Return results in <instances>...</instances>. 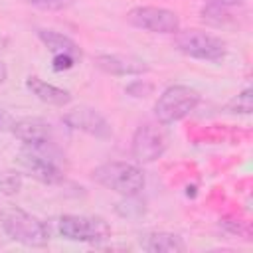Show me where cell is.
<instances>
[{
	"label": "cell",
	"instance_id": "cell-2",
	"mask_svg": "<svg viewBox=\"0 0 253 253\" xmlns=\"http://www.w3.org/2000/svg\"><path fill=\"white\" fill-rule=\"evenodd\" d=\"M91 178L99 186H103L111 192H117L125 198L138 196L146 184V178H144V172L140 170V166L130 164V162H121V160L99 164L97 168H93Z\"/></svg>",
	"mask_w": 253,
	"mask_h": 253
},
{
	"label": "cell",
	"instance_id": "cell-1",
	"mask_svg": "<svg viewBox=\"0 0 253 253\" xmlns=\"http://www.w3.org/2000/svg\"><path fill=\"white\" fill-rule=\"evenodd\" d=\"M0 225L2 231L16 243L24 247H45L49 243V229L47 225L28 213L18 206H6L0 211Z\"/></svg>",
	"mask_w": 253,
	"mask_h": 253
},
{
	"label": "cell",
	"instance_id": "cell-12",
	"mask_svg": "<svg viewBox=\"0 0 253 253\" xmlns=\"http://www.w3.org/2000/svg\"><path fill=\"white\" fill-rule=\"evenodd\" d=\"M26 89L36 97L40 99L42 103L45 105H51V107H65L71 103V93L67 89H61V87H55L43 79H40L38 75H30L26 79Z\"/></svg>",
	"mask_w": 253,
	"mask_h": 253
},
{
	"label": "cell",
	"instance_id": "cell-14",
	"mask_svg": "<svg viewBox=\"0 0 253 253\" xmlns=\"http://www.w3.org/2000/svg\"><path fill=\"white\" fill-rule=\"evenodd\" d=\"M36 36L47 47V51H51L53 55L67 53V55H73L77 61L81 59V49L69 36H65L61 32H55V30H47V28H38Z\"/></svg>",
	"mask_w": 253,
	"mask_h": 253
},
{
	"label": "cell",
	"instance_id": "cell-7",
	"mask_svg": "<svg viewBox=\"0 0 253 253\" xmlns=\"http://www.w3.org/2000/svg\"><path fill=\"white\" fill-rule=\"evenodd\" d=\"M126 22L150 34H176L180 30L178 14L160 6H134L126 12Z\"/></svg>",
	"mask_w": 253,
	"mask_h": 253
},
{
	"label": "cell",
	"instance_id": "cell-5",
	"mask_svg": "<svg viewBox=\"0 0 253 253\" xmlns=\"http://www.w3.org/2000/svg\"><path fill=\"white\" fill-rule=\"evenodd\" d=\"M51 148L53 146H47V148L24 146L16 156L18 170L42 184H59L63 180V170L53 158Z\"/></svg>",
	"mask_w": 253,
	"mask_h": 253
},
{
	"label": "cell",
	"instance_id": "cell-16",
	"mask_svg": "<svg viewBox=\"0 0 253 253\" xmlns=\"http://www.w3.org/2000/svg\"><path fill=\"white\" fill-rule=\"evenodd\" d=\"M22 188V172L16 170H4L0 172V194L4 196H16Z\"/></svg>",
	"mask_w": 253,
	"mask_h": 253
},
{
	"label": "cell",
	"instance_id": "cell-10",
	"mask_svg": "<svg viewBox=\"0 0 253 253\" xmlns=\"http://www.w3.org/2000/svg\"><path fill=\"white\" fill-rule=\"evenodd\" d=\"M63 123L79 132H85L95 138H109L113 134V128L109 121L93 107H75L63 115Z\"/></svg>",
	"mask_w": 253,
	"mask_h": 253
},
{
	"label": "cell",
	"instance_id": "cell-3",
	"mask_svg": "<svg viewBox=\"0 0 253 253\" xmlns=\"http://www.w3.org/2000/svg\"><path fill=\"white\" fill-rule=\"evenodd\" d=\"M200 103V93L188 85L166 87L154 103V117L160 125H172L186 119Z\"/></svg>",
	"mask_w": 253,
	"mask_h": 253
},
{
	"label": "cell",
	"instance_id": "cell-13",
	"mask_svg": "<svg viewBox=\"0 0 253 253\" xmlns=\"http://www.w3.org/2000/svg\"><path fill=\"white\" fill-rule=\"evenodd\" d=\"M140 247L148 253H182L186 243L180 235L168 231H150L140 237Z\"/></svg>",
	"mask_w": 253,
	"mask_h": 253
},
{
	"label": "cell",
	"instance_id": "cell-6",
	"mask_svg": "<svg viewBox=\"0 0 253 253\" xmlns=\"http://www.w3.org/2000/svg\"><path fill=\"white\" fill-rule=\"evenodd\" d=\"M174 43L184 55L204 61H219L227 53L223 40L202 30H178L174 34Z\"/></svg>",
	"mask_w": 253,
	"mask_h": 253
},
{
	"label": "cell",
	"instance_id": "cell-4",
	"mask_svg": "<svg viewBox=\"0 0 253 253\" xmlns=\"http://www.w3.org/2000/svg\"><path fill=\"white\" fill-rule=\"evenodd\" d=\"M57 233L67 241L101 243L111 237V225L99 215H75L65 213L57 217Z\"/></svg>",
	"mask_w": 253,
	"mask_h": 253
},
{
	"label": "cell",
	"instance_id": "cell-23",
	"mask_svg": "<svg viewBox=\"0 0 253 253\" xmlns=\"http://www.w3.org/2000/svg\"><path fill=\"white\" fill-rule=\"evenodd\" d=\"M6 77H8V69H6V63H4V61H0V85L6 81Z\"/></svg>",
	"mask_w": 253,
	"mask_h": 253
},
{
	"label": "cell",
	"instance_id": "cell-17",
	"mask_svg": "<svg viewBox=\"0 0 253 253\" xmlns=\"http://www.w3.org/2000/svg\"><path fill=\"white\" fill-rule=\"evenodd\" d=\"M202 20L208 22V24H213V26H225L231 22V14L225 12V8L221 6H211L208 4L204 10H202Z\"/></svg>",
	"mask_w": 253,
	"mask_h": 253
},
{
	"label": "cell",
	"instance_id": "cell-9",
	"mask_svg": "<svg viewBox=\"0 0 253 253\" xmlns=\"http://www.w3.org/2000/svg\"><path fill=\"white\" fill-rule=\"evenodd\" d=\"M10 132L24 144L32 148L53 146V128L47 121L40 117H22L10 123Z\"/></svg>",
	"mask_w": 253,
	"mask_h": 253
},
{
	"label": "cell",
	"instance_id": "cell-20",
	"mask_svg": "<svg viewBox=\"0 0 253 253\" xmlns=\"http://www.w3.org/2000/svg\"><path fill=\"white\" fill-rule=\"evenodd\" d=\"M75 63H77V59H75L73 55L59 53V55H53V59H51V69H53V71H69Z\"/></svg>",
	"mask_w": 253,
	"mask_h": 253
},
{
	"label": "cell",
	"instance_id": "cell-15",
	"mask_svg": "<svg viewBox=\"0 0 253 253\" xmlns=\"http://www.w3.org/2000/svg\"><path fill=\"white\" fill-rule=\"evenodd\" d=\"M223 111L227 115H251V111H253V91L249 87L239 91L235 97H231L225 103Z\"/></svg>",
	"mask_w": 253,
	"mask_h": 253
},
{
	"label": "cell",
	"instance_id": "cell-19",
	"mask_svg": "<svg viewBox=\"0 0 253 253\" xmlns=\"http://www.w3.org/2000/svg\"><path fill=\"white\" fill-rule=\"evenodd\" d=\"M152 91H154V85L150 81H144V79H136L125 87V93L134 97V99H144V97L152 95Z\"/></svg>",
	"mask_w": 253,
	"mask_h": 253
},
{
	"label": "cell",
	"instance_id": "cell-11",
	"mask_svg": "<svg viewBox=\"0 0 253 253\" xmlns=\"http://www.w3.org/2000/svg\"><path fill=\"white\" fill-rule=\"evenodd\" d=\"M95 67L101 69L107 75L126 77V75H144L148 73V63L134 57V55H123V53H101L93 59Z\"/></svg>",
	"mask_w": 253,
	"mask_h": 253
},
{
	"label": "cell",
	"instance_id": "cell-8",
	"mask_svg": "<svg viewBox=\"0 0 253 253\" xmlns=\"http://www.w3.org/2000/svg\"><path fill=\"white\" fill-rule=\"evenodd\" d=\"M166 144H168V138L164 134V130L158 126V125H152V123H144L140 125L134 134H132V144H130V152H132V158L140 164H148V162H154L158 160L164 150H166Z\"/></svg>",
	"mask_w": 253,
	"mask_h": 253
},
{
	"label": "cell",
	"instance_id": "cell-21",
	"mask_svg": "<svg viewBox=\"0 0 253 253\" xmlns=\"http://www.w3.org/2000/svg\"><path fill=\"white\" fill-rule=\"evenodd\" d=\"M211 6H221V8H231V6H241L245 0H206Z\"/></svg>",
	"mask_w": 253,
	"mask_h": 253
},
{
	"label": "cell",
	"instance_id": "cell-18",
	"mask_svg": "<svg viewBox=\"0 0 253 253\" xmlns=\"http://www.w3.org/2000/svg\"><path fill=\"white\" fill-rule=\"evenodd\" d=\"M32 8L43 10V12H59V10H67L71 8L77 0H26Z\"/></svg>",
	"mask_w": 253,
	"mask_h": 253
},
{
	"label": "cell",
	"instance_id": "cell-22",
	"mask_svg": "<svg viewBox=\"0 0 253 253\" xmlns=\"http://www.w3.org/2000/svg\"><path fill=\"white\" fill-rule=\"evenodd\" d=\"M6 125H10V117H8V113L4 109H0V128H4Z\"/></svg>",
	"mask_w": 253,
	"mask_h": 253
}]
</instances>
